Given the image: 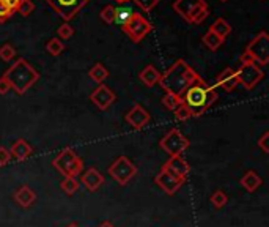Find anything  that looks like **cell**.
Segmentation results:
<instances>
[{
  "label": "cell",
  "mask_w": 269,
  "mask_h": 227,
  "mask_svg": "<svg viewBox=\"0 0 269 227\" xmlns=\"http://www.w3.org/2000/svg\"><path fill=\"white\" fill-rule=\"evenodd\" d=\"M118 2H121V3H124V2H128V0H118Z\"/></svg>",
  "instance_id": "cell-44"
},
{
  "label": "cell",
  "mask_w": 269,
  "mask_h": 227,
  "mask_svg": "<svg viewBox=\"0 0 269 227\" xmlns=\"http://www.w3.org/2000/svg\"><path fill=\"white\" fill-rule=\"evenodd\" d=\"M89 76L93 82H96V84H104V81L109 78V69L105 68L103 63H96V65L89 71Z\"/></svg>",
  "instance_id": "cell-23"
},
{
  "label": "cell",
  "mask_w": 269,
  "mask_h": 227,
  "mask_svg": "<svg viewBox=\"0 0 269 227\" xmlns=\"http://www.w3.org/2000/svg\"><path fill=\"white\" fill-rule=\"evenodd\" d=\"M60 188L63 189V193L68 194V195H73L77 193L79 189V181L76 177H65L63 180L60 183Z\"/></svg>",
  "instance_id": "cell-26"
},
{
  "label": "cell",
  "mask_w": 269,
  "mask_h": 227,
  "mask_svg": "<svg viewBox=\"0 0 269 227\" xmlns=\"http://www.w3.org/2000/svg\"><path fill=\"white\" fill-rule=\"evenodd\" d=\"M124 120H126V123L131 126V128L142 130V128H145V126L149 123L151 115H149V112L143 106L135 104L133 109H131L126 115H124Z\"/></svg>",
  "instance_id": "cell-14"
},
{
  "label": "cell",
  "mask_w": 269,
  "mask_h": 227,
  "mask_svg": "<svg viewBox=\"0 0 269 227\" xmlns=\"http://www.w3.org/2000/svg\"><path fill=\"white\" fill-rule=\"evenodd\" d=\"M239 60H241V63H254L252 57H250V54H249V52H246V50H244V52L241 54Z\"/></svg>",
  "instance_id": "cell-40"
},
{
  "label": "cell",
  "mask_w": 269,
  "mask_h": 227,
  "mask_svg": "<svg viewBox=\"0 0 269 227\" xmlns=\"http://www.w3.org/2000/svg\"><path fill=\"white\" fill-rule=\"evenodd\" d=\"M133 15H134V11L131 6H128V5L118 6V8H115V21L114 22H117L118 25H124Z\"/></svg>",
  "instance_id": "cell-24"
},
{
  "label": "cell",
  "mask_w": 269,
  "mask_h": 227,
  "mask_svg": "<svg viewBox=\"0 0 269 227\" xmlns=\"http://www.w3.org/2000/svg\"><path fill=\"white\" fill-rule=\"evenodd\" d=\"M209 32H212V33L217 35L219 38L225 40V38L231 33V25L225 21L224 17H219V19H216L214 22H212V25L209 27Z\"/></svg>",
  "instance_id": "cell-22"
},
{
  "label": "cell",
  "mask_w": 269,
  "mask_h": 227,
  "mask_svg": "<svg viewBox=\"0 0 269 227\" xmlns=\"http://www.w3.org/2000/svg\"><path fill=\"white\" fill-rule=\"evenodd\" d=\"M109 175L118 183V185L126 186L137 175V166L133 161H129L126 156H120L118 160H115L110 164Z\"/></svg>",
  "instance_id": "cell-7"
},
{
  "label": "cell",
  "mask_w": 269,
  "mask_h": 227,
  "mask_svg": "<svg viewBox=\"0 0 269 227\" xmlns=\"http://www.w3.org/2000/svg\"><path fill=\"white\" fill-rule=\"evenodd\" d=\"M162 169H165V170H168V172H172L178 177H187V174L191 172V166L187 164V161L181 155L170 156L168 158V161L162 166Z\"/></svg>",
  "instance_id": "cell-16"
},
{
  "label": "cell",
  "mask_w": 269,
  "mask_h": 227,
  "mask_svg": "<svg viewBox=\"0 0 269 227\" xmlns=\"http://www.w3.org/2000/svg\"><path fill=\"white\" fill-rule=\"evenodd\" d=\"M205 0H175L173 10L184 19L186 22H192V17L197 15L200 10L206 8Z\"/></svg>",
  "instance_id": "cell-12"
},
{
  "label": "cell",
  "mask_w": 269,
  "mask_h": 227,
  "mask_svg": "<svg viewBox=\"0 0 269 227\" xmlns=\"http://www.w3.org/2000/svg\"><path fill=\"white\" fill-rule=\"evenodd\" d=\"M162 104H164L168 111H175L178 106L183 104V99L178 95H173V93H165L164 98H162Z\"/></svg>",
  "instance_id": "cell-29"
},
{
  "label": "cell",
  "mask_w": 269,
  "mask_h": 227,
  "mask_svg": "<svg viewBox=\"0 0 269 227\" xmlns=\"http://www.w3.org/2000/svg\"><path fill=\"white\" fill-rule=\"evenodd\" d=\"M5 2L8 3V6H10L11 10H13V11H16V10H17V5H19V2H21V0H5Z\"/></svg>",
  "instance_id": "cell-41"
},
{
  "label": "cell",
  "mask_w": 269,
  "mask_h": 227,
  "mask_svg": "<svg viewBox=\"0 0 269 227\" xmlns=\"http://www.w3.org/2000/svg\"><path fill=\"white\" fill-rule=\"evenodd\" d=\"M52 166L63 177H77L84 169V160L73 148H65L52 161Z\"/></svg>",
  "instance_id": "cell-4"
},
{
  "label": "cell",
  "mask_w": 269,
  "mask_h": 227,
  "mask_svg": "<svg viewBox=\"0 0 269 227\" xmlns=\"http://www.w3.org/2000/svg\"><path fill=\"white\" fill-rule=\"evenodd\" d=\"M46 2L59 13L61 19H65L68 22V21H71L90 0H46Z\"/></svg>",
  "instance_id": "cell-10"
},
{
  "label": "cell",
  "mask_w": 269,
  "mask_h": 227,
  "mask_svg": "<svg viewBox=\"0 0 269 227\" xmlns=\"http://www.w3.org/2000/svg\"><path fill=\"white\" fill-rule=\"evenodd\" d=\"M173 112H175V118L179 120V122H186V120H189V118L192 117L191 109H189V107H187L184 103L181 104V106H178Z\"/></svg>",
  "instance_id": "cell-33"
},
{
  "label": "cell",
  "mask_w": 269,
  "mask_h": 227,
  "mask_svg": "<svg viewBox=\"0 0 269 227\" xmlns=\"http://www.w3.org/2000/svg\"><path fill=\"white\" fill-rule=\"evenodd\" d=\"M57 33H59V38H63V40H70V38L74 35V30H73V27H71L70 24L65 22V24H61L60 27H59Z\"/></svg>",
  "instance_id": "cell-36"
},
{
  "label": "cell",
  "mask_w": 269,
  "mask_h": 227,
  "mask_svg": "<svg viewBox=\"0 0 269 227\" xmlns=\"http://www.w3.org/2000/svg\"><path fill=\"white\" fill-rule=\"evenodd\" d=\"M3 78L8 81L11 90H15L17 95H24L36 84V81L40 79V74L26 59H17L5 71Z\"/></svg>",
  "instance_id": "cell-3"
},
{
  "label": "cell",
  "mask_w": 269,
  "mask_h": 227,
  "mask_svg": "<svg viewBox=\"0 0 269 227\" xmlns=\"http://www.w3.org/2000/svg\"><path fill=\"white\" fill-rule=\"evenodd\" d=\"M10 90H11V87L8 84V81L2 76V78H0V95H7Z\"/></svg>",
  "instance_id": "cell-39"
},
{
  "label": "cell",
  "mask_w": 269,
  "mask_h": 227,
  "mask_svg": "<svg viewBox=\"0 0 269 227\" xmlns=\"http://www.w3.org/2000/svg\"><path fill=\"white\" fill-rule=\"evenodd\" d=\"M46 50L51 55L57 57V55H60L65 50V44L61 43L59 38H51V40L46 43Z\"/></svg>",
  "instance_id": "cell-28"
},
{
  "label": "cell",
  "mask_w": 269,
  "mask_h": 227,
  "mask_svg": "<svg viewBox=\"0 0 269 227\" xmlns=\"http://www.w3.org/2000/svg\"><path fill=\"white\" fill-rule=\"evenodd\" d=\"M224 41H225V40H222V38H219L217 35H214V33H212V32H209V30L206 32V33L203 35V38H202V43H203L205 46L208 48L209 50H217V49L224 44Z\"/></svg>",
  "instance_id": "cell-25"
},
{
  "label": "cell",
  "mask_w": 269,
  "mask_h": 227,
  "mask_svg": "<svg viewBox=\"0 0 269 227\" xmlns=\"http://www.w3.org/2000/svg\"><path fill=\"white\" fill-rule=\"evenodd\" d=\"M139 79H140L147 87H154L156 84H159L161 73H159L158 69H156L153 65H147V66L140 71Z\"/></svg>",
  "instance_id": "cell-21"
},
{
  "label": "cell",
  "mask_w": 269,
  "mask_h": 227,
  "mask_svg": "<svg viewBox=\"0 0 269 227\" xmlns=\"http://www.w3.org/2000/svg\"><path fill=\"white\" fill-rule=\"evenodd\" d=\"M246 52L250 54L254 63L258 65L260 68L265 66L269 62V35L265 30H261L260 33L247 44Z\"/></svg>",
  "instance_id": "cell-8"
},
{
  "label": "cell",
  "mask_w": 269,
  "mask_h": 227,
  "mask_svg": "<svg viewBox=\"0 0 269 227\" xmlns=\"http://www.w3.org/2000/svg\"><path fill=\"white\" fill-rule=\"evenodd\" d=\"M32 151L33 148L27 144L26 139H17L10 148L11 158H15L16 161H26L27 158H30V155H32Z\"/></svg>",
  "instance_id": "cell-18"
},
{
  "label": "cell",
  "mask_w": 269,
  "mask_h": 227,
  "mask_svg": "<svg viewBox=\"0 0 269 227\" xmlns=\"http://www.w3.org/2000/svg\"><path fill=\"white\" fill-rule=\"evenodd\" d=\"M216 84H217V85H221L225 92H231V90H235L236 85H238V79H236V73H235V69H231V68H225L224 71L217 76Z\"/></svg>",
  "instance_id": "cell-19"
},
{
  "label": "cell",
  "mask_w": 269,
  "mask_h": 227,
  "mask_svg": "<svg viewBox=\"0 0 269 227\" xmlns=\"http://www.w3.org/2000/svg\"><path fill=\"white\" fill-rule=\"evenodd\" d=\"M66 227H79V226H77L76 223H71V224H68Z\"/></svg>",
  "instance_id": "cell-43"
},
{
  "label": "cell",
  "mask_w": 269,
  "mask_h": 227,
  "mask_svg": "<svg viewBox=\"0 0 269 227\" xmlns=\"http://www.w3.org/2000/svg\"><path fill=\"white\" fill-rule=\"evenodd\" d=\"M13 197L17 205H21L22 208H30L36 202V193L30 186L24 185L16 189Z\"/></svg>",
  "instance_id": "cell-17"
},
{
  "label": "cell",
  "mask_w": 269,
  "mask_h": 227,
  "mask_svg": "<svg viewBox=\"0 0 269 227\" xmlns=\"http://www.w3.org/2000/svg\"><path fill=\"white\" fill-rule=\"evenodd\" d=\"M235 73L238 84L244 85V88H247V90L255 88L263 79V69L255 63H241L239 68L235 69Z\"/></svg>",
  "instance_id": "cell-9"
},
{
  "label": "cell",
  "mask_w": 269,
  "mask_h": 227,
  "mask_svg": "<svg viewBox=\"0 0 269 227\" xmlns=\"http://www.w3.org/2000/svg\"><path fill=\"white\" fill-rule=\"evenodd\" d=\"M197 79H200V76L187 65L186 60L181 59L175 62L164 74H161L159 84L165 93H173L181 97L186 92V88L192 85Z\"/></svg>",
  "instance_id": "cell-1"
},
{
  "label": "cell",
  "mask_w": 269,
  "mask_h": 227,
  "mask_svg": "<svg viewBox=\"0 0 269 227\" xmlns=\"http://www.w3.org/2000/svg\"><path fill=\"white\" fill-rule=\"evenodd\" d=\"M121 29L124 33L129 36V40L133 43H140L143 38L153 30V25L148 19L143 17V15H140V13H134L129 21L124 25H121Z\"/></svg>",
  "instance_id": "cell-6"
},
{
  "label": "cell",
  "mask_w": 269,
  "mask_h": 227,
  "mask_svg": "<svg viewBox=\"0 0 269 227\" xmlns=\"http://www.w3.org/2000/svg\"><path fill=\"white\" fill-rule=\"evenodd\" d=\"M15 15V11L10 8L5 0H0V22H5Z\"/></svg>",
  "instance_id": "cell-34"
},
{
  "label": "cell",
  "mask_w": 269,
  "mask_h": 227,
  "mask_svg": "<svg viewBox=\"0 0 269 227\" xmlns=\"http://www.w3.org/2000/svg\"><path fill=\"white\" fill-rule=\"evenodd\" d=\"M268 139H269V132H263V136L258 139L256 142V147H260L263 150V153H269V147H268Z\"/></svg>",
  "instance_id": "cell-38"
},
{
  "label": "cell",
  "mask_w": 269,
  "mask_h": 227,
  "mask_svg": "<svg viewBox=\"0 0 269 227\" xmlns=\"http://www.w3.org/2000/svg\"><path fill=\"white\" fill-rule=\"evenodd\" d=\"M181 99L191 109L192 117H200L217 101V92L200 78L186 88V92L181 95Z\"/></svg>",
  "instance_id": "cell-2"
},
{
  "label": "cell",
  "mask_w": 269,
  "mask_h": 227,
  "mask_svg": "<svg viewBox=\"0 0 269 227\" xmlns=\"http://www.w3.org/2000/svg\"><path fill=\"white\" fill-rule=\"evenodd\" d=\"M134 2L140 6V10L143 13H149L156 5L161 2V0H134Z\"/></svg>",
  "instance_id": "cell-35"
},
{
  "label": "cell",
  "mask_w": 269,
  "mask_h": 227,
  "mask_svg": "<svg viewBox=\"0 0 269 227\" xmlns=\"http://www.w3.org/2000/svg\"><path fill=\"white\" fill-rule=\"evenodd\" d=\"M99 16H101V19L105 24H114V21H115V6L105 5L104 8L101 10V13H99Z\"/></svg>",
  "instance_id": "cell-31"
},
{
  "label": "cell",
  "mask_w": 269,
  "mask_h": 227,
  "mask_svg": "<svg viewBox=\"0 0 269 227\" xmlns=\"http://www.w3.org/2000/svg\"><path fill=\"white\" fill-rule=\"evenodd\" d=\"M35 10V3L32 0H21L19 5H17V13H19L21 16H30Z\"/></svg>",
  "instance_id": "cell-32"
},
{
  "label": "cell",
  "mask_w": 269,
  "mask_h": 227,
  "mask_svg": "<svg viewBox=\"0 0 269 227\" xmlns=\"http://www.w3.org/2000/svg\"><path fill=\"white\" fill-rule=\"evenodd\" d=\"M90 101L93 104H95L99 111H105L109 109V107L114 104L115 101V93L112 92V88L104 85V84H99L95 90L91 92L90 95Z\"/></svg>",
  "instance_id": "cell-13"
},
{
  "label": "cell",
  "mask_w": 269,
  "mask_h": 227,
  "mask_svg": "<svg viewBox=\"0 0 269 227\" xmlns=\"http://www.w3.org/2000/svg\"><path fill=\"white\" fill-rule=\"evenodd\" d=\"M209 202L212 204V207L217 208V210H221V208H224L225 205H227V202H228V197H227V194H225L222 189H217V191H214L211 194V197H209Z\"/></svg>",
  "instance_id": "cell-27"
},
{
  "label": "cell",
  "mask_w": 269,
  "mask_h": 227,
  "mask_svg": "<svg viewBox=\"0 0 269 227\" xmlns=\"http://www.w3.org/2000/svg\"><path fill=\"white\" fill-rule=\"evenodd\" d=\"M154 183L158 185L162 191L168 195H173L186 183V177H178L165 169H161V172L156 175Z\"/></svg>",
  "instance_id": "cell-11"
},
{
  "label": "cell",
  "mask_w": 269,
  "mask_h": 227,
  "mask_svg": "<svg viewBox=\"0 0 269 227\" xmlns=\"http://www.w3.org/2000/svg\"><path fill=\"white\" fill-rule=\"evenodd\" d=\"M239 183L247 193H255L256 189L261 186L263 180H261V177L255 172V170H247V172L241 177Z\"/></svg>",
  "instance_id": "cell-20"
},
{
  "label": "cell",
  "mask_w": 269,
  "mask_h": 227,
  "mask_svg": "<svg viewBox=\"0 0 269 227\" xmlns=\"http://www.w3.org/2000/svg\"><path fill=\"white\" fill-rule=\"evenodd\" d=\"M99 227H115V226L112 224L110 221H104V223H101V224H99Z\"/></svg>",
  "instance_id": "cell-42"
},
{
  "label": "cell",
  "mask_w": 269,
  "mask_h": 227,
  "mask_svg": "<svg viewBox=\"0 0 269 227\" xmlns=\"http://www.w3.org/2000/svg\"><path fill=\"white\" fill-rule=\"evenodd\" d=\"M11 161V153H10V148L7 147H0V167L7 166Z\"/></svg>",
  "instance_id": "cell-37"
},
{
  "label": "cell",
  "mask_w": 269,
  "mask_h": 227,
  "mask_svg": "<svg viewBox=\"0 0 269 227\" xmlns=\"http://www.w3.org/2000/svg\"><path fill=\"white\" fill-rule=\"evenodd\" d=\"M221 2H227V0H221Z\"/></svg>",
  "instance_id": "cell-45"
},
{
  "label": "cell",
  "mask_w": 269,
  "mask_h": 227,
  "mask_svg": "<svg viewBox=\"0 0 269 227\" xmlns=\"http://www.w3.org/2000/svg\"><path fill=\"white\" fill-rule=\"evenodd\" d=\"M80 181H82V185L89 189V191L93 193V191H98V189L104 185V175L99 172L98 169L90 167L89 170H85L82 177H80Z\"/></svg>",
  "instance_id": "cell-15"
},
{
  "label": "cell",
  "mask_w": 269,
  "mask_h": 227,
  "mask_svg": "<svg viewBox=\"0 0 269 227\" xmlns=\"http://www.w3.org/2000/svg\"><path fill=\"white\" fill-rule=\"evenodd\" d=\"M189 145H191L189 139L177 128H172L159 142V147L164 150L168 156H179L183 151L189 148Z\"/></svg>",
  "instance_id": "cell-5"
},
{
  "label": "cell",
  "mask_w": 269,
  "mask_h": 227,
  "mask_svg": "<svg viewBox=\"0 0 269 227\" xmlns=\"http://www.w3.org/2000/svg\"><path fill=\"white\" fill-rule=\"evenodd\" d=\"M15 57H16V49L10 43H5L3 46H0V59L3 62H11Z\"/></svg>",
  "instance_id": "cell-30"
}]
</instances>
